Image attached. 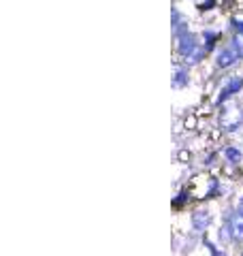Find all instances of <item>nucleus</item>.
I'll return each instance as SVG.
<instances>
[{
    "label": "nucleus",
    "instance_id": "f257e3e1",
    "mask_svg": "<svg viewBox=\"0 0 243 256\" xmlns=\"http://www.w3.org/2000/svg\"><path fill=\"white\" fill-rule=\"evenodd\" d=\"M177 50H180V54L184 56V58H188L190 62H196L200 58V50H198V43L196 38H194L192 34H188V32H182V34H177Z\"/></svg>",
    "mask_w": 243,
    "mask_h": 256
},
{
    "label": "nucleus",
    "instance_id": "f03ea898",
    "mask_svg": "<svg viewBox=\"0 0 243 256\" xmlns=\"http://www.w3.org/2000/svg\"><path fill=\"white\" fill-rule=\"evenodd\" d=\"M241 120H243V111L237 109V107H228V109H224V111H222L220 122H222V128H224V130H234V128H239Z\"/></svg>",
    "mask_w": 243,
    "mask_h": 256
},
{
    "label": "nucleus",
    "instance_id": "7ed1b4c3",
    "mask_svg": "<svg viewBox=\"0 0 243 256\" xmlns=\"http://www.w3.org/2000/svg\"><path fill=\"white\" fill-rule=\"evenodd\" d=\"M230 235L234 242H243V212H234L230 216Z\"/></svg>",
    "mask_w": 243,
    "mask_h": 256
},
{
    "label": "nucleus",
    "instance_id": "20e7f679",
    "mask_svg": "<svg viewBox=\"0 0 243 256\" xmlns=\"http://www.w3.org/2000/svg\"><path fill=\"white\" fill-rule=\"evenodd\" d=\"M237 60H239L237 50H222L220 54H218V66H220V68H228Z\"/></svg>",
    "mask_w": 243,
    "mask_h": 256
},
{
    "label": "nucleus",
    "instance_id": "39448f33",
    "mask_svg": "<svg viewBox=\"0 0 243 256\" xmlns=\"http://www.w3.org/2000/svg\"><path fill=\"white\" fill-rule=\"evenodd\" d=\"M209 222H212V214L207 210H196L192 214V224L196 226L198 230H202L205 226H209Z\"/></svg>",
    "mask_w": 243,
    "mask_h": 256
},
{
    "label": "nucleus",
    "instance_id": "423d86ee",
    "mask_svg": "<svg viewBox=\"0 0 243 256\" xmlns=\"http://www.w3.org/2000/svg\"><path fill=\"white\" fill-rule=\"evenodd\" d=\"M241 88H243V79H232V82H230V84L222 90V94H220V102H222V100H226L228 96H232L234 92H239Z\"/></svg>",
    "mask_w": 243,
    "mask_h": 256
},
{
    "label": "nucleus",
    "instance_id": "0eeeda50",
    "mask_svg": "<svg viewBox=\"0 0 243 256\" xmlns=\"http://www.w3.org/2000/svg\"><path fill=\"white\" fill-rule=\"evenodd\" d=\"M186 82H188V77H186V70L177 66V68H175V79H173V86H175V88H182V86H186Z\"/></svg>",
    "mask_w": 243,
    "mask_h": 256
},
{
    "label": "nucleus",
    "instance_id": "6e6552de",
    "mask_svg": "<svg viewBox=\"0 0 243 256\" xmlns=\"http://www.w3.org/2000/svg\"><path fill=\"white\" fill-rule=\"evenodd\" d=\"M226 158L232 160V162H239V160H241V152L234 150V148H228V150H226Z\"/></svg>",
    "mask_w": 243,
    "mask_h": 256
},
{
    "label": "nucleus",
    "instance_id": "1a4fd4ad",
    "mask_svg": "<svg viewBox=\"0 0 243 256\" xmlns=\"http://www.w3.org/2000/svg\"><path fill=\"white\" fill-rule=\"evenodd\" d=\"M234 50H237L239 58H243V34H239L237 38H234Z\"/></svg>",
    "mask_w": 243,
    "mask_h": 256
},
{
    "label": "nucleus",
    "instance_id": "9d476101",
    "mask_svg": "<svg viewBox=\"0 0 243 256\" xmlns=\"http://www.w3.org/2000/svg\"><path fill=\"white\" fill-rule=\"evenodd\" d=\"M234 28H237L239 34H243V22H234Z\"/></svg>",
    "mask_w": 243,
    "mask_h": 256
}]
</instances>
